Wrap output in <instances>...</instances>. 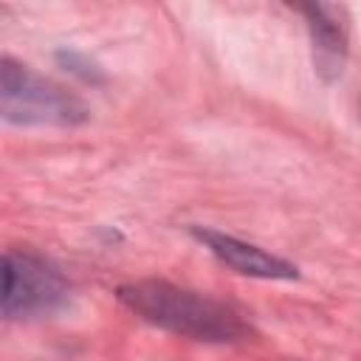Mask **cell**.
I'll use <instances>...</instances> for the list:
<instances>
[{
	"mask_svg": "<svg viewBox=\"0 0 361 361\" xmlns=\"http://www.w3.org/2000/svg\"><path fill=\"white\" fill-rule=\"evenodd\" d=\"M118 302L144 322L195 341H243L251 327L231 305L164 279H138L116 290Z\"/></svg>",
	"mask_w": 361,
	"mask_h": 361,
	"instance_id": "1",
	"label": "cell"
},
{
	"mask_svg": "<svg viewBox=\"0 0 361 361\" xmlns=\"http://www.w3.org/2000/svg\"><path fill=\"white\" fill-rule=\"evenodd\" d=\"M0 116L20 127H76L87 121V107L62 85L3 56L0 62Z\"/></svg>",
	"mask_w": 361,
	"mask_h": 361,
	"instance_id": "2",
	"label": "cell"
},
{
	"mask_svg": "<svg viewBox=\"0 0 361 361\" xmlns=\"http://www.w3.org/2000/svg\"><path fill=\"white\" fill-rule=\"evenodd\" d=\"M71 296L65 274L34 251L3 254L0 310L6 319H34L59 310Z\"/></svg>",
	"mask_w": 361,
	"mask_h": 361,
	"instance_id": "3",
	"label": "cell"
},
{
	"mask_svg": "<svg viewBox=\"0 0 361 361\" xmlns=\"http://www.w3.org/2000/svg\"><path fill=\"white\" fill-rule=\"evenodd\" d=\"M192 237L200 240L223 265L234 268L237 274H245V276H254V279H296L299 276V268L293 262H288L276 254H268L259 245L237 240L231 234L192 226Z\"/></svg>",
	"mask_w": 361,
	"mask_h": 361,
	"instance_id": "4",
	"label": "cell"
},
{
	"mask_svg": "<svg viewBox=\"0 0 361 361\" xmlns=\"http://www.w3.org/2000/svg\"><path fill=\"white\" fill-rule=\"evenodd\" d=\"M296 8L305 14V23H307L316 73L324 82L338 79L347 59V25L341 23V8L322 6V3H305Z\"/></svg>",
	"mask_w": 361,
	"mask_h": 361,
	"instance_id": "5",
	"label": "cell"
},
{
	"mask_svg": "<svg viewBox=\"0 0 361 361\" xmlns=\"http://www.w3.org/2000/svg\"><path fill=\"white\" fill-rule=\"evenodd\" d=\"M56 59H59V65H65V71H71V73H76L82 82H90V85H102L104 82V76H102V68H96L85 54H79V51H56Z\"/></svg>",
	"mask_w": 361,
	"mask_h": 361,
	"instance_id": "6",
	"label": "cell"
}]
</instances>
